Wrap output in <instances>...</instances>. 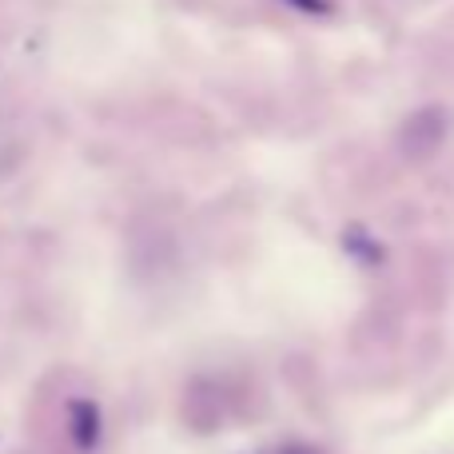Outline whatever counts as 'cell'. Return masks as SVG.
<instances>
[{
  "instance_id": "6da1fadb",
  "label": "cell",
  "mask_w": 454,
  "mask_h": 454,
  "mask_svg": "<svg viewBox=\"0 0 454 454\" xmlns=\"http://www.w3.org/2000/svg\"><path fill=\"white\" fill-rule=\"evenodd\" d=\"M72 439H76L80 450H92L100 442V411H96V403L88 399L72 403Z\"/></svg>"
}]
</instances>
